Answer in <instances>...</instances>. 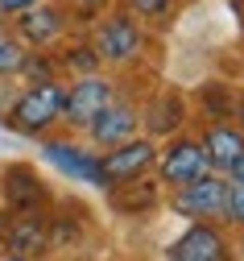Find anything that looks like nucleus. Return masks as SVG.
<instances>
[{
	"label": "nucleus",
	"instance_id": "obj_1",
	"mask_svg": "<svg viewBox=\"0 0 244 261\" xmlns=\"http://www.w3.org/2000/svg\"><path fill=\"white\" fill-rule=\"evenodd\" d=\"M62 95H66V87L58 79L25 83L9 108V124L25 137H46L54 124H62Z\"/></svg>",
	"mask_w": 244,
	"mask_h": 261
},
{
	"label": "nucleus",
	"instance_id": "obj_2",
	"mask_svg": "<svg viewBox=\"0 0 244 261\" xmlns=\"http://www.w3.org/2000/svg\"><path fill=\"white\" fill-rule=\"evenodd\" d=\"M145 25L137 21L128 9H116L108 13L99 25H95V34H91V50L99 54V62H112V67H128V62L141 58L145 50Z\"/></svg>",
	"mask_w": 244,
	"mask_h": 261
},
{
	"label": "nucleus",
	"instance_id": "obj_3",
	"mask_svg": "<svg viewBox=\"0 0 244 261\" xmlns=\"http://www.w3.org/2000/svg\"><path fill=\"white\" fill-rule=\"evenodd\" d=\"M153 174H157V187L174 191V187H186L203 174H215L211 158H207L203 141L191 137V133H174V141L166 149H157V162H153Z\"/></svg>",
	"mask_w": 244,
	"mask_h": 261
},
{
	"label": "nucleus",
	"instance_id": "obj_4",
	"mask_svg": "<svg viewBox=\"0 0 244 261\" xmlns=\"http://www.w3.org/2000/svg\"><path fill=\"white\" fill-rule=\"evenodd\" d=\"M157 141L149 133H137L112 149H103L99 153V178H103V191H112V187H124V182H137V178H145L153 174V162H157Z\"/></svg>",
	"mask_w": 244,
	"mask_h": 261
},
{
	"label": "nucleus",
	"instance_id": "obj_5",
	"mask_svg": "<svg viewBox=\"0 0 244 261\" xmlns=\"http://www.w3.org/2000/svg\"><path fill=\"white\" fill-rule=\"evenodd\" d=\"M112 95H116V83L103 79L99 71H95V75H79L71 87H66V95H62V124L87 128V124L99 116V108L112 100Z\"/></svg>",
	"mask_w": 244,
	"mask_h": 261
},
{
	"label": "nucleus",
	"instance_id": "obj_6",
	"mask_svg": "<svg viewBox=\"0 0 244 261\" xmlns=\"http://www.w3.org/2000/svg\"><path fill=\"white\" fill-rule=\"evenodd\" d=\"M166 261H232V245L215 220H191V228L166 249Z\"/></svg>",
	"mask_w": 244,
	"mask_h": 261
},
{
	"label": "nucleus",
	"instance_id": "obj_7",
	"mask_svg": "<svg viewBox=\"0 0 244 261\" xmlns=\"http://www.w3.org/2000/svg\"><path fill=\"white\" fill-rule=\"evenodd\" d=\"M224 191H228V174H203L186 187L170 191V207L186 216V220H220L224 212Z\"/></svg>",
	"mask_w": 244,
	"mask_h": 261
},
{
	"label": "nucleus",
	"instance_id": "obj_8",
	"mask_svg": "<svg viewBox=\"0 0 244 261\" xmlns=\"http://www.w3.org/2000/svg\"><path fill=\"white\" fill-rule=\"evenodd\" d=\"M17 21V42L25 46V50H50L54 42H62V34L71 29V13H66L62 5H54V0H42L38 9H29V13H21V17H13Z\"/></svg>",
	"mask_w": 244,
	"mask_h": 261
},
{
	"label": "nucleus",
	"instance_id": "obj_9",
	"mask_svg": "<svg viewBox=\"0 0 244 261\" xmlns=\"http://www.w3.org/2000/svg\"><path fill=\"white\" fill-rule=\"evenodd\" d=\"M83 133H87L99 149H112V145H120V141H128V137L141 133V104L124 100V95H112Z\"/></svg>",
	"mask_w": 244,
	"mask_h": 261
},
{
	"label": "nucleus",
	"instance_id": "obj_10",
	"mask_svg": "<svg viewBox=\"0 0 244 261\" xmlns=\"http://www.w3.org/2000/svg\"><path fill=\"white\" fill-rule=\"evenodd\" d=\"M42 162H46V166H54L58 174H66V178H83V182H91V187L103 191L99 153L83 149V145L71 141V137H46V141H42Z\"/></svg>",
	"mask_w": 244,
	"mask_h": 261
},
{
	"label": "nucleus",
	"instance_id": "obj_11",
	"mask_svg": "<svg viewBox=\"0 0 244 261\" xmlns=\"http://www.w3.org/2000/svg\"><path fill=\"white\" fill-rule=\"evenodd\" d=\"M203 149H207V158H211V166H215V174H228L232 170V162L244 153V128L236 124V120H211L203 128Z\"/></svg>",
	"mask_w": 244,
	"mask_h": 261
},
{
	"label": "nucleus",
	"instance_id": "obj_12",
	"mask_svg": "<svg viewBox=\"0 0 244 261\" xmlns=\"http://www.w3.org/2000/svg\"><path fill=\"white\" fill-rule=\"evenodd\" d=\"M0 191H5V203L13 212H42L46 203V182L33 174V166H13L0 182Z\"/></svg>",
	"mask_w": 244,
	"mask_h": 261
},
{
	"label": "nucleus",
	"instance_id": "obj_13",
	"mask_svg": "<svg viewBox=\"0 0 244 261\" xmlns=\"http://www.w3.org/2000/svg\"><path fill=\"white\" fill-rule=\"evenodd\" d=\"M5 245L9 253H21V257H42L46 253V216L42 212H17L9 232H5Z\"/></svg>",
	"mask_w": 244,
	"mask_h": 261
},
{
	"label": "nucleus",
	"instance_id": "obj_14",
	"mask_svg": "<svg viewBox=\"0 0 244 261\" xmlns=\"http://www.w3.org/2000/svg\"><path fill=\"white\" fill-rule=\"evenodd\" d=\"M17 75H21L25 83H46V79H58V62H54L46 50H25Z\"/></svg>",
	"mask_w": 244,
	"mask_h": 261
},
{
	"label": "nucleus",
	"instance_id": "obj_15",
	"mask_svg": "<svg viewBox=\"0 0 244 261\" xmlns=\"http://www.w3.org/2000/svg\"><path fill=\"white\" fill-rule=\"evenodd\" d=\"M62 67L71 71V75H95L103 62H99V54L91 50V42H75V46L62 50Z\"/></svg>",
	"mask_w": 244,
	"mask_h": 261
},
{
	"label": "nucleus",
	"instance_id": "obj_16",
	"mask_svg": "<svg viewBox=\"0 0 244 261\" xmlns=\"http://www.w3.org/2000/svg\"><path fill=\"white\" fill-rule=\"evenodd\" d=\"M25 58V46L17 42V34H0V79H17V67Z\"/></svg>",
	"mask_w": 244,
	"mask_h": 261
},
{
	"label": "nucleus",
	"instance_id": "obj_17",
	"mask_svg": "<svg viewBox=\"0 0 244 261\" xmlns=\"http://www.w3.org/2000/svg\"><path fill=\"white\" fill-rule=\"evenodd\" d=\"M220 220H228L232 228H244V182L228 178V191H224V212Z\"/></svg>",
	"mask_w": 244,
	"mask_h": 261
},
{
	"label": "nucleus",
	"instance_id": "obj_18",
	"mask_svg": "<svg viewBox=\"0 0 244 261\" xmlns=\"http://www.w3.org/2000/svg\"><path fill=\"white\" fill-rule=\"evenodd\" d=\"M128 13L137 21H166L174 13V0H128Z\"/></svg>",
	"mask_w": 244,
	"mask_h": 261
},
{
	"label": "nucleus",
	"instance_id": "obj_19",
	"mask_svg": "<svg viewBox=\"0 0 244 261\" xmlns=\"http://www.w3.org/2000/svg\"><path fill=\"white\" fill-rule=\"evenodd\" d=\"M42 0H0V17H21L29 9H38Z\"/></svg>",
	"mask_w": 244,
	"mask_h": 261
},
{
	"label": "nucleus",
	"instance_id": "obj_20",
	"mask_svg": "<svg viewBox=\"0 0 244 261\" xmlns=\"http://www.w3.org/2000/svg\"><path fill=\"white\" fill-rule=\"evenodd\" d=\"M228 178H236V182H244V153L232 162V170H228Z\"/></svg>",
	"mask_w": 244,
	"mask_h": 261
},
{
	"label": "nucleus",
	"instance_id": "obj_21",
	"mask_svg": "<svg viewBox=\"0 0 244 261\" xmlns=\"http://www.w3.org/2000/svg\"><path fill=\"white\" fill-rule=\"evenodd\" d=\"M75 5H87V9H95V5H108V0H75Z\"/></svg>",
	"mask_w": 244,
	"mask_h": 261
},
{
	"label": "nucleus",
	"instance_id": "obj_22",
	"mask_svg": "<svg viewBox=\"0 0 244 261\" xmlns=\"http://www.w3.org/2000/svg\"><path fill=\"white\" fill-rule=\"evenodd\" d=\"M5 261H33V257H21V253H9Z\"/></svg>",
	"mask_w": 244,
	"mask_h": 261
},
{
	"label": "nucleus",
	"instance_id": "obj_23",
	"mask_svg": "<svg viewBox=\"0 0 244 261\" xmlns=\"http://www.w3.org/2000/svg\"><path fill=\"white\" fill-rule=\"evenodd\" d=\"M240 9H244V0H240Z\"/></svg>",
	"mask_w": 244,
	"mask_h": 261
},
{
	"label": "nucleus",
	"instance_id": "obj_24",
	"mask_svg": "<svg viewBox=\"0 0 244 261\" xmlns=\"http://www.w3.org/2000/svg\"><path fill=\"white\" fill-rule=\"evenodd\" d=\"M240 128H244V124H240Z\"/></svg>",
	"mask_w": 244,
	"mask_h": 261
}]
</instances>
